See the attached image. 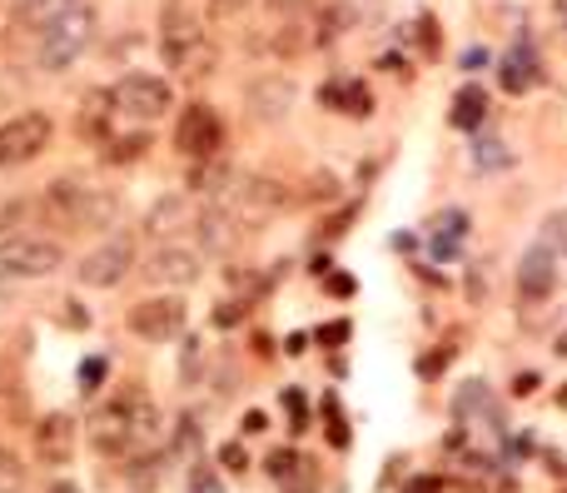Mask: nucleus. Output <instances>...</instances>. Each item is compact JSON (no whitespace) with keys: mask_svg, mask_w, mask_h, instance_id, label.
<instances>
[{"mask_svg":"<svg viewBox=\"0 0 567 493\" xmlns=\"http://www.w3.org/2000/svg\"><path fill=\"white\" fill-rule=\"evenodd\" d=\"M159 433V409L135 389H119L115 399H105L95 409V423H90V443L109 459H125V453H139L145 443H155Z\"/></svg>","mask_w":567,"mask_h":493,"instance_id":"nucleus-1","label":"nucleus"},{"mask_svg":"<svg viewBox=\"0 0 567 493\" xmlns=\"http://www.w3.org/2000/svg\"><path fill=\"white\" fill-rule=\"evenodd\" d=\"M95 31H99V21H95V11L90 6H80V11H70V15H60L55 25H45V31L35 35V61H40V71H65V65H75L80 55L95 45Z\"/></svg>","mask_w":567,"mask_h":493,"instance_id":"nucleus-2","label":"nucleus"},{"mask_svg":"<svg viewBox=\"0 0 567 493\" xmlns=\"http://www.w3.org/2000/svg\"><path fill=\"white\" fill-rule=\"evenodd\" d=\"M159 51H165V65L189 81H204L214 71V41L199 31V21L189 11H169L165 15V35H159Z\"/></svg>","mask_w":567,"mask_h":493,"instance_id":"nucleus-3","label":"nucleus"},{"mask_svg":"<svg viewBox=\"0 0 567 493\" xmlns=\"http://www.w3.org/2000/svg\"><path fill=\"white\" fill-rule=\"evenodd\" d=\"M129 270H139V250H135V234H109L105 244H95V250L80 260V284H90V290H115V284L129 280Z\"/></svg>","mask_w":567,"mask_h":493,"instance_id":"nucleus-4","label":"nucleus"},{"mask_svg":"<svg viewBox=\"0 0 567 493\" xmlns=\"http://www.w3.org/2000/svg\"><path fill=\"white\" fill-rule=\"evenodd\" d=\"M60 264H65V250L55 240H40V234L0 240V280H45Z\"/></svg>","mask_w":567,"mask_h":493,"instance_id":"nucleus-5","label":"nucleus"},{"mask_svg":"<svg viewBox=\"0 0 567 493\" xmlns=\"http://www.w3.org/2000/svg\"><path fill=\"white\" fill-rule=\"evenodd\" d=\"M50 135H55V125H50L45 111L10 115V120L0 125V170H15V165H25V160H35V155H45Z\"/></svg>","mask_w":567,"mask_h":493,"instance_id":"nucleus-6","label":"nucleus"},{"mask_svg":"<svg viewBox=\"0 0 567 493\" xmlns=\"http://www.w3.org/2000/svg\"><path fill=\"white\" fill-rule=\"evenodd\" d=\"M109 105H115L119 115H129V120H159V115L175 105V95H169V85L159 81V75H145V71H129L119 75V85L109 91Z\"/></svg>","mask_w":567,"mask_h":493,"instance_id":"nucleus-7","label":"nucleus"},{"mask_svg":"<svg viewBox=\"0 0 567 493\" xmlns=\"http://www.w3.org/2000/svg\"><path fill=\"white\" fill-rule=\"evenodd\" d=\"M175 145H179V155L195 165L219 160V150H224V120H219L209 105H185V115H179V125H175Z\"/></svg>","mask_w":567,"mask_h":493,"instance_id":"nucleus-8","label":"nucleus"},{"mask_svg":"<svg viewBox=\"0 0 567 493\" xmlns=\"http://www.w3.org/2000/svg\"><path fill=\"white\" fill-rule=\"evenodd\" d=\"M125 324H129V334H139V339H175V334L185 329V300H179V294L139 300Z\"/></svg>","mask_w":567,"mask_h":493,"instance_id":"nucleus-9","label":"nucleus"},{"mask_svg":"<svg viewBox=\"0 0 567 493\" xmlns=\"http://www.w3.org/2000/svg\"><path fill=\"white\" fill-rule=\"evenodd\" d=\"M288 195L279 180H264V175H234V185H229V210L239 214V220H259V214H274L284 210Z\"/></svg>","mask_w":567,"mask_h":493,"instance_id":"nucleus-10","label":"nucleus"},{"mask_svg":"<svg viewBox=\"0 0 567 493\" xmlns=\"http://www.w3.org/2000/svg\"><path fill=\"white\" fill-rule=\"evenodd\" d=\"M139 270H145L149 284H195L204 260H199V250H185V244H159V250L145 254Z\"/></svg>","mask_w":567,"mask_h":493,"instance_id":"nucleus-11","label":"nucleus"},{"mask_svg":"<svg viewBox=\"0 0 567 493\" xmlns=\"http://www.w3.org/2000/svg\"><path fill=\"white\" fill-rule=\"evenodd\" d=\"M244 101H249V115H254V120L274 125L294 111V85H288L284 75H259V81H249Z\"/></svg>","mask_w":567,"mask_h":493,"instance_id":"nucleus-12","label":"nucleus"},{"mask_svg":"<svg viewBox=\"0 0 567 493\" xmlns=\"http://www.w3.org/2000/svg\"><path fill=\"white\" fill-rule=\"evenodd\" d=\"M553 290H557V254L533 244V250L523 254V264H517V294H523V300H547Z\"/></svg>","mask_w":567,"mask_h":493,"instance_id":"nucleus-13","label":"nucleus"},{"mask_svg":"<svg viewBox=\"0 0 567 493\" xmlns=\"http://www.w3.org/2000/svg\"><path fill=\"white\" fill-rule=\"evenodd\" d=\"M199 240H204V250H214V254H224V250H234L239 240H244V220H239L229 204H209V210H199Z\"/></svg>","mask_w":567,"mask_h":493,"instance_id":"nucleus-14","label":"nucleus"},{"mask_svg":"<svg viewBox=\"0 0 567 493\" xmlns=\"http://www.w3.org/2000/svg\"><path fill=\"white\" fill-rule=\"evenodd\" d=\"M35 453L45 463H65L75 453V419L70 413H45L35 429Z\"/></svg>","mask_w":567,"mask_h":493,"instance_id":"nucleus-15","label":"nucleus"},{"mask_svg":"<svg viewBox=\"0 0 567 493\" xmlns=\"http://www.w3.org/2000/svg\"><path fill=\"white\" fill-rule=\"evenodd\" d=\"M80 6H90V0H15V6H10V15H15V25H20V31L40 35V31H45V25H55L60 15L80 11Z\"/></svg>","mask_w":567,"mask_h":493,"instance_id":"nucleus-16","label":"nucleus"},{"mask_svg":"<svg viewBox=\"0 0 567 493\" xmlns=\"http://www.w3.org/2000/svg\"><path fill=\"white\" fill-rule=\"evenodd\" d=\"M80 204H85V185H75V180H50L40 190V210L55 224H80Z\"/></svg>","mask_w":567,"mask_h":493,"instance_id":"nucleus-17","label":"nucleus"},{"mask_svg":"<svg viewBox=\"0 0 567 493\" xmlns=\"http://www.w3.org/2000/svg\"><path fill=\"white\" fill-rule=\"evenodd\" d=\"M185 224H189V200L185 195H165V200L145 214V234L149 240H165V244H169V234L185 230Z\"/></svg>","mask_w":567,"mask_h":493,"instance_id":"nucleus-18","label":"nucleus"},{"mask_svg":"<svg viewBox=\"0 0 567 493\" xmlns=\"http://www.w3.org/2000/svg\"><path fill=\"white\" fill-rule=\"evenodd\" d=\"M40 220H45V210H40V195H35V200L15 195V200L0 204V240H25V230H35Z\"/></svg>","mask_w":567,"mask_h":493,"instance_id":"nucleus-19","label":"nucleus"},{"mask_svg":"<svg viewBox=\"0 0 567 493\" xmlns=\"http://www.w3.org/2000/svg\"><path fill=\"white\" fill-rule=\"evenodd\" d=\"M497 75H503V91H513V95L533 91V81H537V61H533V51H527V45L507 51V55H503V65H497Z\"/></svg>","mask_w":567,"mask_h":493,"instance_id":"nucleus-20","label":"nucleus"},{"mask_svg":"<svg viewBox=\"0 0 567 493\" xmlns=\"http://www.w3.org/2000/svg\"><path fill=\"white\" fill-rule=\"evenodd\" d=\"M487 115V95L477 91V85H463V91L453 95V125L458 130H477Z\"/></svg>","mask_w":567,"mask_h":493,"instance_id":"nucleus-21","label":"nucleus"},{"mask_svg":"<svg viewBox=\"0 0 567 493\" xmlns=\"http://www.w3.org/2000/svg\"><path fill=\"white\" fill-rule=\"evenodd\" d=\"M229 185H234V170H229L224 160H204L189 175V190L195 195H219V190H229Z\"/></svg>","mask_w":567,"mask_h":493,"instance_id":"nucleus-22","label":"nucleus"},{"mask_svg":"<svg viewBox=\"0 0 567 493\" xmlns=\"http://www.w3.org/2000/svg\"><path fill=\"white\" fill-rule=\"evenodd\" d=\"M428 234H433V250H438V254H453V240H458V234H468V214H463V210H443V214H433Z\"/></svg>","mask_w":567,"mask_h":493,"instance_id":"nucleus-23","label":"nucleus"},{"mask_svg":"<svg viewBox=\"0 0 567 493\" xmlns=\"http://www.w3.org/2000/svg\"><path fill=\"white\" fill-rule=\"evenodd\" d=\"M119 214V200L105 190H85V204H80V230H95V224H109Z\"/></svg>","mask_w":567,"mask_h":493,"instance_id":"nucleus-24","label":"nucleus"},{"mask_svg":"<svg viewBox=\"0 0 567 493\" xmlns=\"http://www.w3.org/2000/svg\"><path fill=\"white\" fill-rule=\"evenodd\" d=\"M537 244H543L547 254H567V210L547 214V220H543V240H537Z\"/></svg>","mask_w":567,"mask_h":493,"instance_id":"nucleus-25","label":"nucleus"},{"mask_svg":"<svg viewBox=\"0 0 567 493\" xmlns=\"http://www.w3.org/2000/svg\"><path fill=\"white\" fill-rule=\"evenodd\" d=\"M20 489H25V463L0 443V493H20Z\"/></svg>","mask_w":567,"mask_h":493,"instance_id":"nucleus-26","label":"nucleus"},{"mask_svg":"<svg viewBox=\"0 0 567 493\" xmlns=\"http://www.w3.org/2000/svg\"><path fill=\"white\" fill-rule=\"evenodd\" d=\"M139 150H149V135H125V140H115V150H105V160L129 165V160H139Z\"/></svg>","mask_w":567,"mask_h":493,"instance_id":"nucleus-27","label":"nucleus"},{"mask_svg":"<svg viewBox=\"0 0 567 493\" xmlns=\"http://www.w3.org/2000/svg\"><path fill=\"white\" fill-rule=\"evenodd\" d=\"M189 493H224V483H219L214 469H195L189 473Z\"/></svg>","mask_w":567,"mask_h":493,"instance_id":"nucleus-28","label":"nucleus"},{"mask_svg":"<svg viewBox=\"0 0 567 493\" xmlns=\"http://www.w3.org/2000/svg\"><path fill=\"white\" fill-rule=\"evenodd\" d=\"M477 165H483V170H493V165H507V145L483 140V145H477Z\"/></svg>","mask_w":567,"mask_h":493,"instance_id":"nucleus-29","label":"nucleus"},{"mask_svg":"<svg viewBox=\"0 0 567 493\" xmlns=\"http://www.w3.org/2000/svg\"><path fill=\"white\" fill-rule=\"evenodd\" d=\"M239 319H244V304H234V300H219V310H214V324H219V329H229V324H239Z\"/></svg>","mask_w":567,"mask_h":493,"instance_id":"nucleus-30","label":"nucleus"},{"mask_svg":"<svg viewBox=\"0 0 567 493\" xmlns=\"http://www.w3.org/2000/svg\"><path fill=\"white\" fill-rule=\"evenodd\" d=\"M254 0H209V15H239V11H249Z\"/></svg>","mask_w":567,"mask_h":493,"instance_id":"nucleus-31","label":"nucleus"},{"mask_svg":"<svg viewBox=\"0 0 567 493\" xmlns=\"http://www.w3.org/2000/svg\"><path fill=\"white\" fill-rule=\"evenodd\" d=\"M99 374H105V364H99V359H90V364H85V384H95Z\"/></svg>","mask_w":567,"mask_h":493,"instance_id":"nucleus-32","label":"nucleus"},{"mask_svg":"<svg viewBox=\"0 0 567 493\" xmlns=\"http://www.w3.org/2000/svg\"><path fill=\"white\" fill-rule=\"evenodd\" d=\"M50 493H80V489H70V483H55V489H50Z\"/></svg>","mask_w":567,"mask_h":493,"instance_id":"nucleus-33","label":"nucleus"}]
</instances>
